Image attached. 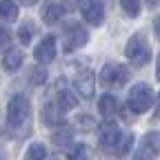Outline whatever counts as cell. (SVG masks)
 <instances>
[{
    "mask_svg": "<svg viewBox=\"0 0 160 160\" xmlns=\"http://www.w3.org/2000/svg\"><path fill=\"white\" fill-rule=\"evenodd\" d=\"M125 56L133 67H145L149 60H151V47L147 42L145 33H133L127 40V47H125Z\"/></svg>",
    "mask_w": 160,
    "mask_h": 160,
    "instance_id": "cell-1",
    "label": "cell"
},
{
    "mask_svg": "<svg viewBox=\"0 0 160 160\" xmlns=\"http://www.w3.org/2000/svg\"><path fill=\"white\" fill-rule=\"evenodd\" d=\"M29 116H31V102L27 100V96L16 93L9 100V105H7V122H9V127L20 129L22 125H27Z\"/></svg>",
    "mask_w": 160,
    "mask_h": 160,
    "instance_id": "cell-2",
    "label": "cell"
},
{
    "mask_svg": "<svg viewBox=\"0 0 160 160\" xmlns=\"http://www.w3.org/2000/svg\"><path fill=\"white\" fill-rule=\"evenodd\" d=\"M151 105H153V89L145 82L133 85L129 91V98H127V107L133 113H145Z\"/></svg>",
    "mask_w": 160,
    "mask_h": 160,
    "instance_id": "cell-3",
    "label": "cell"
},
{
    "mask_svg": "<svg viewBox=\"0 0 160 160\" xmlns=\"http://www.w3.org/2000/svg\"><path fill=\"white\" fill-rule=\"evenodd\" d=\"M122 131L118 129V125L113 120H107V122L100 127V147H102L107 153L111 156H120V142H122Z\"/></svg>",
    "mask_w": 160,
    "mask_h": 160,
    "instance_id": "cell-4",
    "label": "cell"
},
{
    "mask_svg": "<svg viewBox=\"0 0 160 160\" xmlns=\"http://www.w3.org/2000/svg\"><path fill=\"white\" fill-rule=\"evenodd\" d=\"M127 80H129V71L122 65L111 62V65H105L102 71H100V82L107 89H120L127 85Z\"/></svg>",
    "mask_w": 160,
    "mask_h": 160,
    "instance_id": "cell-5",
    "label": "cell"
},
{
    "mask_svg": "<svg viewBox=\"0 0 160 160\" xmlns=\"http://www.w3.org/2000/svg\"><path fill=\"white\" fill-rule=\"evenodd\" d=\"M87 40H89V33L87 29L80 25V22H69L65 27V36H62V47L65 51H76L80 49L82 45H87Z\"/></svg>",
    "mask_w": 160,
    "mask_h": 160,
    "instance_id": "cell-6",
    "label": "cell"
},
{
    "mask_svg": "<svg viewBox=\"0 0 160 160\" xmlns=\"http://www.w3.org/2000/svg\"><path fill=\"white\" fill-rule=\"evenodd\" d=\"M158 153H160V131H149L142 138L133 160H156Z\"/></svg>",
    "mask_w": 160,
    "mask_h": 160,
    "instance_id": "cell-7",
    "label": "cell"
},
{
    "mask_svg": "<svg viewBox=\"0 0 160 160\" xmlns=\"http://www.w3.org/2000/svg\"><path fill=\"white\" fill-rule=\"evenodd\" d=\"M53 105H56L58 109H62V111H69V109H73V107L78 105L73 91L65 85V80H58V85H56V89H53Z\"/></svg>",
    "mask_w": 160,
    "mask_h": 160,
    "instance_id": "cell-8",
    "label": "cell"
},
{
    "mask_svg": "<svg viewBox=\"0 0 160 160\" xmlns=\"http://www.w3.org/2000/svg\"><path fill=\"white\" fill-rule=\"evenodd\" d=\"M33 58L38 60L40 65H49L51 60L56 58V38L53 36H47L38 42V47L33 49Z\"/></svg>",
    "mask_w": 160,
    "mask_h": 160,
    "instance_id": "cell-9",
    "label": "cell"
},
{
    "mask_svg": "<svg viewBox=\"0 0 160 160\" xmlns=\"http://www.w3.org/2000/svg\"><path fill=\"white\" fill-rule=\"evenodd\" d=\"M73 87L82 98H93V71L91 69H80L73 78Z\"/></svg>",
    "mask_w": 160,
    "mask_h": 160,
    "instance_id": "cell-10",
    "label": "cell"
},
{
    "mask_svg": "<svg viewBox=\"0 0 160 160\" xmlns=\"http://www.w3.org/2000/svg\"><path fill=\"white\" fill-rule=\"evenodd\" d=\"M82 16L89 25L98 27V25H102V20H105V5H102V0H87V2L82 5Z\"/></svg>",
    "mask_w": 160,
    "mask_h": 160,
    "instance_id": "cell-11",
    "label": "cell"
},
{
    "mask_svg": "<svg viewBox=\"0 0 160 160\" xmlns=\"http://www.w3.org/2000/svg\"><path fill=\"white\" fill-rule=\"evenodd\" d=\"M42 120L47 127H65V111L58 109L53 102H49L42 109Z\"/></svg>",
    "mask_w": 160,
    "mask_h": 160,
    "instance_id": "cell-12",
    "label": "cell"
},
{
    "mask_svg": "<svg viewBox=\"0 0 160 160\" xmlns=\"http://www.w3.org/2000/svg\"><path fill=\"white\" fill-rule=\"evenodd\" d=\"M22 62H25V53L20 51V49H9V51L2 56V69L9 71V73L18 71L20 67H22Z\"/></svg>",
    "mask_w": 160,
    "mask_h": 160,
    "instance_id": "cell-13",
    "label": "cell"
},
{
    "mask_svg": "<svg viewBox=\"0 0 160 160\" xmlns=\"http://www.w3.org/2000/svg\"><path fill=\"white\" fill-rule=\"evenodd\" d=\"M62 16H65V7H62V5L51 2V5H47V7L42 9V20H45L47 25H56Z\"/></svg>",
    "mask_w": 160,
    "mask_h": 160,
    "instance_id": "cell-14",
    "label": "cell"
},
{
    "mask_svg": "<svg viewBox=\"0 0 160 160\" xmlns=\"http://www.w3.org/2000/svg\"><path fill=\"white\" fill-rule=\"evenodd\" d=\"M98 109H100V113H102L107 120H111V116L118 111V100H116L113 96L105 93L102 98H100V102H98Z\"/></svg>",
    "mask_w": 160,
    "mask_h": 160,
    "instance_id": "cell-15",
    "label": "cell"
},
{
    "mask_svg": "<svg viewBox=\"0 0 160 160\" xmlns=\"http://www.w3.org/2000/svg\"><path fill=\"white\" fill-rule=\"evenodd\" d=\"M16 18H18V5L13 0H0V20L13 22Z\"/></svg>",
    "mask_w": 160,
    "mask_h": 160,
    "instance_id": "cell-16",
    "label": "cell"
},
{
    "mask_svg": "<svg viewBox=\"0 0 160 160\" xmlns=\"http://www.w3.org/2000/svg\"><path fill=\"white\" fill-rule=\"evenodd\" d=\"M51 140H53V145H56V147H69V145L73 142V133H71L69 129L62 127V129H58V131L53 133Z\"/></svg>",
    "mask_w": 160,
    "mask_h": 160,
    "instance_id": "cell-17",
    "label": "cell"
},
{
    "mask_svg": "<svg viewBox=\"0 0 160 160\" xmlns=\"http://www.w3.org/2000/svg\"><path fill=\"white\" fill-rule=\"evenodd\" d=\"M45 158H47V149L40 142H33L27 149V156H25V160H45Z\"/></svg>",
    "mask_w": 160,
    "mask_h": 160,
    "instance_id": "cell-18",
    "label": "cell"
},
{
    "mask_svg": "<svg viewBox=\"0 0 160 160\" xmlns=\"http://www.w3.org/2000/svg\"><path fill=\"white\" fill-rule=\"evenodd\" d=\"M33 33H36V25H33V22H22V25H20V29H18V36H20V40H22L25 45L31 42Z\"/></svg>",
    "mask_w": 160,
    "mask_h": 160,
    "instance_id": "cell-19",
    "label": "cell"
},
{
    "mask_svg": "<svg viewBox=\"0 0 160 160\" xmlns=\"http://www.w3.org/2000/svg\"><path fill=\"white\" fill-rule=\"evenodd\" d=\"M120 7L129 18H136L140 13V0H120Z\"/></svg>",
    "mask_w": 160,
    "mask_h": 160,
    "instance_id": "cell-20",
    "label": "cell"
},
{
    "mask_svg": "<svg viewBox=\"0 0 160 160\" xmlns=\"http://www.w3.org/2000/svg\"><path fill=\"white\" fill-rule=\"evenodd\" d=\"M89 153H91V151H89L87 145H76L73 151H71V156H69V160H91Z\"/></svg>",
    "mask_w": 160,
    "mask_h": 160,
    "instance_id": "cell-21",
    "label": "cell"
},
{
    "mask_svg": "<svg viewBox=\"0 0 160 160\" xmlns=\"http://www.w3.org/2000/svg\"><path fill=\"white\" fill-rule=\"evenodd\" d=\"M45 78H47V71H45L42 67H36V69L31 71V76H29V80H31L33 85H42Z\"/></svg>",
    "mask_w": 160,
    "mask_h": 160,
    "instance_id": "cell-22",
    "label": "cell"
},
{
    "mask_svg": "<svg viewBox=\"0 0 160 160\" xmlns=\"http://www.w3.org/2000/svg\"><path fill=\"white\" fill-rule=\"evenodd\" d=\"M131 145H133V136H131V133H125V136H122V142H120V156H118V158H122V156L131 149Z\"/></svg>",
    "mask_w": 160,
    "mask_h": 160,
    "instance_id": "cell-23",
    "label": "cell"
},
{
    "mask_svg": "<svg viewBox=\"0 0 160 160\" xmlns=\"http://www.w3.org/2000/svg\"><path fill=\"white\" fill-rule=\"evenodd\" d=\"M9 38H11V33H9L7 29H2V27H0V47H2V45H7V42H9Z\"/></svg>",
    "mask_w": 160,
    "mask_h": 160,
    "instance_id": "cell-24",
    "label": "cell"
},
{
    "mask_svg": "<svg viewBox=\"0 0 160 160\" xmlns=\"http://www.w3.org/2000/svg\"><path fill=\"white\" fill-rule=\"evenodd\" d=\"M78 120H80V125H82V127H91V125H93V122H91V118H89V116H80Z\"/></svg>",
    "mask_w": 160,
    "mask_h": 160,
    "instance_id": "cell-25",
    "label": "cell"
},
{
    "mask_svg": "<svg viewBox=\"0 0 160 160\" xmlns=\"http://www.w3.org/2000/svg\"><path fill=\"white\" fill-rule=\"evenodd\" d=\"M153 27H156V36H158V40H160V18L153 20Z\"/></svg>",
    "mask_w": 160,
    "mask_h": 160,
    "instance_id": "cell-26",
    "label": "cell"
},
{
    "mask_svg": "<svg viewBox=\"0 0 160 160\" xmlns=\"http://www.w3.org/2000/svg\"><path fill=\"white\" fill-rule=\"evenodd\" d=\"M49 160H69V158H67V156H62V153H53Z\"/></svg>",
    "mask_w": 160,
    "mask_h": 160,
    "instance_id": "cell-27",
    "label": "cell"
},
{
    "mask_svg": "<svg viewBox=\"0 0 160 160\" xmlns=\"http://www.w3.org/2000/svg\"><path fill=\"white\" fill-rule=\"evenodd\" d=\"M158 2H160V0H145V5H147L149 9H153V7H156Z\"/></svg>",
    "mask_w": 160,
    "mask_h": 160,
    "instance_id": "cell-28",
    "label": "cell"
},
{
    "mask_svg": "<svg viewBox=\"0 0 160 160\" xmlns=\"http://www.w3.org/2000/svg\"><path fill=\"white\" fill-rule=\"evenodd\" d=\"M20 2L27 5V7H31V5H36V2H38V0H20Z\"/></svg>",
    "mask_w": 160,
    "mask_h": 160,
    "instance_id": "cell-29",
    "label": "cell"
},
{
    "mask_svg": "<svg viewBox=\"0 0 160 160\" xmlns=\"http://www.w3.org/2000/svg\"><path fill=\"white\" fill-rule=\"evenodd\" d=\"M156 118H160V96H158V102H156Z\"/></svg>",
    "mask_w": 160,
    "mask_h": 160,
    "instance_id": "cell-30",
    "label": "cell"
},
{
    "mask_svg": "<svg viewBox=\"0 0 160 160\" xmlns=\"http://www.w3.org/2000/svg\"><path fill=\"white\" fill-rule=\"evenodd\" d=\"M156 78L160 80V56H158V67H156Z\"/></svg>",
    "mask_w": 160,
    "mask_h": 160,
    "instance_id": "cell-31",
    "label": "cell"
}]
</instances>
